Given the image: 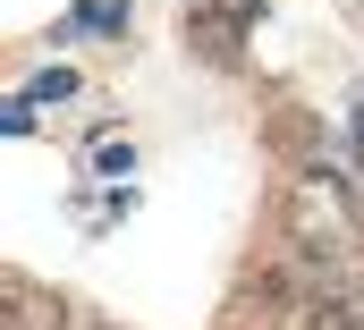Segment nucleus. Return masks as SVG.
<instances>
[{
  "label": "nucleus",
  "mask_w": 364,
  "mask_h": 330,
  "mask_svg": "<svg viewBox=\"0 0 364 330\" xmlns=\"http://www.w3.org/2000/svg\"><path fill=\"white\" fill-rule=\"evenodd\" d=\"M288 229H296V246L314 254V262H356L364 254V195L348 178L314 169V178H296V195H288Z\"/></svg>",
  "instance_id": "1"
},
{
  "label": "nucleus",
  "mask_w": 364,
  "mask_h": 330,
  "mask_svg": "<svg viewBox=\"0 0 364 330\" xmlns=\"http://www.w3.org/2000/svg\"><path fill=\"white\" fill-rule=\"evenodd\" d=\"M305 330H364V288H322Z\"/></svg>",
  "instance_id": "2"
},
{
  "label": "nucleus",
  "mask_w": 364,
  "mask_h": 330,
  "mask_svg": "<svg viewBox=\"0 0 364 330\" xmlns=\"http://www.w3.org/2000/svg\"><path fill=\"white\" fill-rule=\"evenodd\" d=\"M68 26H77V34H93V26H110V34H119V26H127V0H85Z\"/></svg>",
  "instance_id": "3"
},
{
  "label": "nucleus",
  "mask_w": 364,
  "mask_h": 330,
  "mask_svg": "<svg viewBox=\"0 0 364 330\" xmlns=\"http://www.w3.org/2000/svg\"><path fill=\"white\" fill-rule=\"evenodd\" d=\"M195 17H220V26H255L263 0H195Z\"/></svg>",
  "instance_id": "4"
},
{
  "label": "nucleus",
  "mask_w": 364,
  "mask_h": 330,
  "mask_svg": "<svg viewBox=\"0 0 364 330\" xmlns=\"http://www.w3.org/2000/svg\"><path fill=\"white\" fill-rule=\"evenodd\" d=\"M356 161H364V110H356Z\"/></svg>",
  "instance_id": "5"
}]
</instances>
